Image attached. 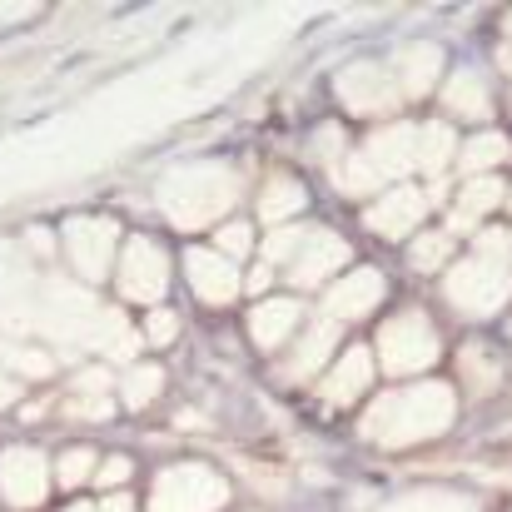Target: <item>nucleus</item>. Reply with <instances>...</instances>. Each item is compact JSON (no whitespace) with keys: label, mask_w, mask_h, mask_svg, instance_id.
<instances>
[{"label":"nucleus","mask_w":512,"mask_h":512,"mask_svg":"<svg viewBox=\"0 0 512 512\" xmlns=\"http://www.w3.org/2000/svg\"><path fill=\"white\" fill-rule=\"evenodd\" d=\"M85 473H90V453H65V473H60V478H65V483H80Z\"/></svg>","instance_id":"nucleus-1"}]
</instances>
